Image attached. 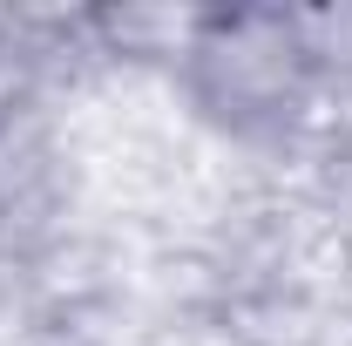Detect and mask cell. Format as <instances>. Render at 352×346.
Listing matches in <instances>:
<instances>
[{
	"label": "cell",
	"mask_w": 352,
	"mask_h": 346,
	"mask_svg": "<svg viewBox=\"0 0 352 346\" xmlns=\"http://www.w3.org/2000/svg\"><path fill=\"white\" fill-rule=\"evenodd\" d=\"M190 75L217 116H278L311 82V41L285 14H204L190 41Z\"/></svg>",
	"instance_id": "1"
},
{
	"label": "cell",
	"mask_w": 352,
	"mask_h": 346,
	"mask_svg": "<svg viewBox=\"0 0 352 346\" xmlns=\"http://www.w3.org/2000/svg\"><path fill=\"white\" fill-rule=\"evenodd\" d=\"M14 95H21V61H14V48L0 41V123H14Z\"/></svg>",
	"instance_id": "2"
}]
</instances>
